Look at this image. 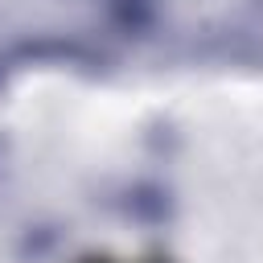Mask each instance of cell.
<instances>
[{
  "label": "cell",
  "mask_w": 263,
  "mask_h": 263,
  "mask_svg": "<svg viewBox=\"0 0 263 263\" xmlns=\"http://www.w3.org/2000/svg\"><path fill=\"white\" fill-rule=\"evenodd\" d=\"M86 263H156V259H119V255H95Z\"/></svg>",
  "instance_id": "6da1fadb"
}]
</instances>
